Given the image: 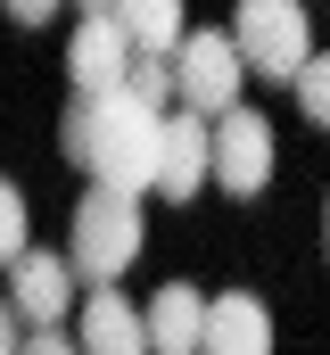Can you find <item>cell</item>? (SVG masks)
Segmentation results:
<instances>
[{"label":"cell","mask_w":330,"mask_h":355,"mask_svg":"<svg viewBox=\"0 0 330 355\" xmlns=\"http://www.w3.org/2000/svg\"><path fill=\"white\" fill-rule=\"evenodd\" d=\"M116 91H132L149 116L173 107V75H165V58H141V50H132V67H124V83H116Z\"/></svg>","instance_id":"obj_14"},{"label":"cell","mask_w":330,"mask_h":355,"mask_svg":"<svg viewBox=\"0 0 330 355\" xmlns=\"http://www.w3.org/2000/svg\"><path fill=\"white\" fill-rule=\"evenodd\" d=\"M107 17H116V33H124L141 58H173V42L190 33V25H182V0H107Z\"/></svg>","instance_id":"obj_12"},{"label":"cell","mask_w":330,"mask_h":355,"mask_svg":"<svg viewBox=\"0 0 330 355\" xmlns=\"http://www.w3.org/2000/svg\"><path fill=\"white\" fill-rule=\"evenodd\" d=\"M207 182H223L232 198H256L272 182V124L256 107H223L207 124Z\"/></svg>","instance_id":"obj_5"},{"label":"cell","mask_w":330,"mask_h":355,"mask_svg":"<svg viewBox=\"0 0 330 355\" xmlns=\"http://www.w3.org/2000/svg\"><path fill=\"white\" fill-rule=\"evenodd\" d=\"M198 182H207V124L182 116V107H165L157 116V174H149V190L198 198Z\"/></svg>","instance_id":"obj_9"},{"label":"cell","mask_w":330,"mask_h":355,"mask_svg":"<svg viewBox=\"0 0 330 355\" xmlns=\"http://www.w3.org/2000/svg\"><path fill=\"white\" fill-rule=\"evenodd\" d=\"M82 17H107V0H82Z\"/></svg>","instance_id":"obj_19"},{"label":"cell","mask_w":330,"mask_h":355,"mask_svg":"<svg viewBox=\"0 0 330 355\" xmlns=\"http://www.w3.org/2000/svg\"><path fill=\"white\" fill-rule=\"evenodd\" d=\"M25 347V322H17V314H8V297H0V355H17Z\"/></svg>","instance_id":"obj_17"},{"label":"cell","mask_w":330,"mask_h":355,"mask_svg":"<svg viewBox=\"0 0 330 355\" xmlns=\"http://www.w3.org/2000/svg\"><path fill=\"white\" fill-rule=\"evenodd\" d=\"M141 198H124V190H82L75 207V240H67V265H75V281H91V289H116V272H132V257H141Z\"/></svg>","instance_id":"obj_2"},{"label":"cell","mask_w":330,"mask_h":355,"mask_svg":"<svg viewBox=\"0 0 330 355\" xmlns=\"http://www.w3.org/2000/svg\"><path fill=\"white\" fill-rule=\"evenodd\" d=\"M232 50H240V75L289 83V75L314 58V25H306L297 0H240V17H232Z\"/></svg>","instance_id":"obj_3"},{"label":"cell","mask_w":330,"mask_h":355,"mask_svg":"<svg viewBox=\"0 0 330 355\" xmlns=\"http://www.w3.org/2000/svg\"><path fill=\"white\" fill-rule=\"evenodd\" d=\"M75 355H149L141 314H132L116 289H91V297H82V322H75Z\"/></svg>","instance_id":"obj_10"},{"label":"cell","mask_w":330,"mask_h":355,"mask_svg":"<svg viewBox=\"0 0 330 355\" xmlns=\"http://www.w3.org/2000/svg\"><path fill=\"white\" fill-rule=\"evenodd\" d=\"M198 314H207V297L190 281H165L157 297H149V314H141L149 355H198Z\"/></svg>","instance_id":"obj_11"},{"label":"cell","mask_w":330,"mask_h":355,"mask_svg":"<svg viewBox=\"0 0 330 355\" xmlns=\"http://www.w3.org/2000/svg\"><path fill=\"white\" fill-rule=\"evenodd\" d=\"M198 355H272V314H264V297H248V289L207 297V314H198Z\"/></svg>","instance_id":"obj_7"},{"label":"cell","mask_w":330,"mask_h":355,"mask_svg":"<svg viewBox=\"0 0 330 355\" xmlns=\"http://www.w3.org/2000/svg\"><path fill=\"white\" fill-rule=\"evenodd\" d=\"M25 248H33V207H25V190H17V182H0V272L17 265Z\"/></svg>","instance_id":"obj_13"},{"label":"cell","mask_w":330,"mask_h":355,"mask_svg":"<svg viewBox=\"0 0 330 355\" xmlns=\"http://www.w3.org/2000/svg\"><path fill=\"white\" fill-rule=\"evenodd\" d=\"M17 355H75V339H67V331H25Z\"/></svg>","instance_id":"obj_16"},{"label":"cell","mask_w":330,"mask_h":355,"mask_svg":"<svg viewBox=\"0 0 330 355\" xmlns=\"http://www.w3.org/2000/svg\"><path fill=\"white\" fill-rule=\"evenodd\" d=\"M67 289H75L67 257H50V248H25V257L8 265V314H17L25 331H58V322H67Z\"/></svg>","instance_id":"obj_6"},{"label":"cell","mask_w":330,"mask_h":355,"mask_svg":"<svg viewBox=\"0 0 330 355\" xmlns=\"http://www.w3.org/2000/svg\"><path fill=\"white\" fill-rule=\"evenodd\" d=\"M67 157L99 190H124L141 198L157 174V116L132 99V91H107V99H75L67 107Z\"/></svg>","instance_id":"obj_1"},{"label":"cell","mask_w":330,"mask_h":355,"mask_svg":"<svg viewBox=\"0 0 330 355\" xmlns=\"http://www.w3.org/2000/svg\"><path fill=\"white\" fill-rule=\"evenodd\" d=\"M50 8H58V0H8V17H17V25H42Z\"/></svg>","instance_id":"obj_18"},{"label":"cell","mask_w":330,"mask_h":355,"mask_svg":"<svg viewBox=\"0 0 330 355\" xmlns=\"http://www.w3.org/2000/svg\"><path fill=\"white\" fill-rule=\"evenodd\" d=\"M289 83H297V107H306V116L322 124V116H330V67H322V58H306V67H297Z\"/></svg>","instance_id":"obj_15"},{"label":"cell","mask_w":330,"mask_h":355,"mask_svg":"<svg viewBox=\"0 0 330 355\" xmlns=\"http://www.w3.org/2000/svg\"><path fill=\"white\" fill-rule=\"evenodd\" d=\"M132 67V42L116 33V17H82L75 42H67V75H75V99H107Z\"/></svg>","instance_id":"obj_8"},{"label":"cell","mask_w":330,"mask_h":355,"mask_svg":"<svg viewBox=\"0 0 330 355\" xmlns=\"http://www.w3.org/2000/svg\"><path fill=\"white\" fill-rule=\"evenodd\" d=\"M165 75H173L182 116H198V124H215L223 107H240V83H248L232 33H182V42H173V58H165Z\"/></svg>","instance_id":"obj_4"}]
</instances>
